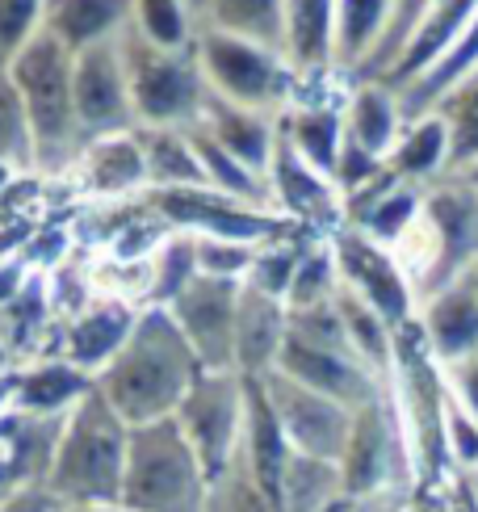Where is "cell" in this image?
I'll return each mask as SVG.
<instances>
[{
	"label": "cell",
	"mask_w": 478,
	"mask_h": 512,
	"mask_svg": "<svg viewBox=\"0 0 478 512\" xmlns=\"http://www.w3.org/2000/svg\"><path fill=\"white\" fill-rule=\"evenodd\" d=\"M130 30L143 42L164 51H193L202 34V21L193 17V9L185 0H135V13H130Z\"/></svg>",
	"instance_id": "cell-34"
},
{
	"label": "cell",
	"mask_w": 478,
	"mask_h": 512,
	"mask_svg": "<svg viewBox=\"0 0 478 512\" xmlns=\"http://www.w3.org/2000/svg\"><path fill=\"white\" fill-rule=\"evenodd\" d=\"M13 89L26 105L30 131H34V156H38V177L59 181L72 173V164L84 152L80 139V118H76V55L42 30L26 51H21L9 72Z\"/></svg>",
	"instance_id": "cell-3"
},
{
	"label": "cell",
	"mask_w": 478,
	"mask_h": 512,
	"mask_svg": "<svg viewBox=\"0 0 478 512\" xmlns=\"http://www.w3.org/2000/svg\"><path fill=\"white\" fill-rule=\"evenodd\" d=\"M97 387L93 374L72 366L68 357H42L17 366V412L21 416H68Z\"/></svg>",
	"instance_id": "cell-25"
},
{
	"label": "cell",
	"mask_w": 478,
	"mask_h": 512,
	"mask_svg": "<svg viewBox=\"0 0 478 512\" xmlns=\"http://www.w3.org/2000/svg\"><path fill=\"white\" fill-rule=\"evenodd\" d=\"M407 131V114L399 93L382 80H353L344 97V152L369 164H386L395 143Z\"/></svg>",
	"instance_id": "cell-17"
},
{
	"label": "cell",
	"mask_w": 478,
	"mask_h": 512,
	"mask_svg": "<svg viewBox=\"0 0 478 512\" xmlns=\"http://www.w3.org/2000/svg\"><path fill=\"white\" fill-rule=\"evenodd\" d=\"M202 374V357L193 353L189 336L172 319V311L143 307L122 353L97 374V391L110 399V408L130 429H139V424L177 416V408Z\"/></svg>",
	"instance_id": "cell-1"
},
{
	"label": "cell",
	"mask_w": 478,
	"mask_h": 512,
	"mask_svg": "<svg viewBox=\"0 0 478 512\" xmlns=\"http://www.w3.org/2000/svg\"><path fill=\"white\" fill-rule=\"evenodd\" d=\"M181 433L193 441L210 483L219 479L235 462L239 445H244V424H248V378L235 370H206L185 403L172 416Z\"/></svg>",
	"instance_id": "cell-9"
},
{
	"label": "cell",
	"mask_w": 478,
	"mask_h": 512,
	"mask_svg": "<svg viewBox=\"0 0 478 512\" xmlns=\"http://www.w3.org/2000/svg\"><path fill=\"white\" fill-rule=\"evenodd\" d=\"M399 0H340L336 13V76L357 80L395 26Z\"/></svg>",
	"instance_id": "cell-27"
},
{
	"label": "cell",
	"mask_w": 478,
	"mask_h": 512,
	"mask_svg": "<svg viewBox=\"0 0 478 512\" xmlns=\"http://www.w3.org/2000/svg\"><path fill=\"white\" fill-rule=\"evenodd\" d=\"M437 114L449 131V177L478 173V68L437 101Z\"/></svg>",
	"instance_id": "cell-31"
},
{
	"label": "cell",
	"mask_w": 478,
	"mask_h": 512,
	"mask_svg": "<svg viewBox=\"0 0 478 512\" xmlns=\"http://www.w3.org/2000/svg\"><path fill=\"white\" fill-rule=\"evenodd\" d=\"M474 68H478V17H474V26L462 34L458 47H453V51L437 63V68H432L428 76H420L416 84H407V89L399 93L407 122L420 118V114H428V110H437V101H441L462 76H470Z\"/></svg>",
	"instance_id": "cell-33"
},
{
	"label": "cell",
	"mask_w": 478,
	"mask_h": 512,
	"mask_svg": "<svg viewBox=\"0 0 478 512\" xmlns=\"http://www.w3.org/2000/svg\"><path fill=\"white\" fill-rule=\"evenodd\" d=\"M139 311L143 307H130V303H122V298L97 294L80 315L63 319V357H68L72 366H80L84 374L97 378L122 353Z\"/></svg>",
	"instance_id": "cell-20"
},
{
	"label": "cell",
	"mask_w": 478,
	"mask_h": 512,
	"mask_svg": "<svg viewBox=\"0 0 478 512\" xmlns=\"http://www.w3.org/2000/svg\"><path fill=\"white\" fill-rule=\"evenodd\" d=\"M206 512H281V504L256 483L248 462L235 454V462L210 483V504Z\"/></svg>",
	"instance_id": "cell-38"
},
{
	"label": "cell",
	"mask_w": 478,
	"mask_h": 512,
	"mask_svg": "<svg viewBox=\"0 0 478 512\" xmlns=\"http://www.w3.org/2000/svg\"><path fill=\"white\" fill-rule=\"evenodd\" d=\"M68 512H130L126 504H93V508H68Z\"/></svg>",
	"instance_id": "cell-45"
},
{
	"label": "cell",
	"mask_w": 478,
	"mask_h": 512,
	"mask_svg": "<svg viewBox=\"0 0 478 512\" xmlns=\"http://www.w3.org/2000/svg\"><path fill=\"white\" fill-rule=\"evenodd\" d=\"M353 80H332V84H315L302 89V97L281 114V139L307 160L319 173H328L336 181L340 152H344V97Z\"/></svg>",
	"instance_id": "cell-16"
},
{
	"label": "cell",
	"mask_w": 478,
	"mask_h": 512,
	"mask_svg": "<svg viewBox=\"0 0 478 512\" xmlns=\"http://www.w3.org/2000/svg\"><path fill=\"white\" fill-rule=\"evenodd\" d=\"M198 126H206V131L219 139L231 156H239L248 168H256L260 177H269V164H273L277 139H281V118L244 110V105H231V101L210 93L206 118Z\"/></svg>",
	"instance_id": "cell-26"
},
{
	"label": "cell",
	"mask_w": 478,
	"mask_h": 512,
	"mask_svg": "<svg viewBox=\"0 0 478 512\" xmlns=\"http://www.w3.org/2000/svg\"><path fill=\"white\" fill-rule=\"evenodd\" d=\"M260 387H265V395L273 403V416H277L294 454H311V458H328V462L344 458L349 437H353V416H357L353 408H344V403L302 387V382H294L281 370L260 378Z\"/></svg>",
	"instance_id": "cell-12"
},
{
	"label": "cell",
	"mask_w": 478,
	"mask_h": 512,
	"mask_svg": "<svg viewBox=\"0 0 478 512\" xmlns=\"http://www.w3.org/2000/svg\"><path fill=\"white\" fill-rule=\"evenodd\" d=\"M47 5L51 0H0V72L47 30Z\"/></svg>",
	"instance_id": "cell-39"
},
{
	"label": "cell",
	"mask_w": 478,
	"mask_h": 512,
	"mask_svg": "<svg viewBox=\"0 0 478 512\" xmlns=\"http://www.w3.org/2000/svg\"><path fill=\"white\" fill-rule=\"evenodd\" d=\"M202 30H223L265 47H286V0H214Z\"/></svg>",
	"instance_id": "cell-32"
},
{
	"label": "cell",
	"mask_w": 478,
	"mask_h": 512,
	"mask_svg": "<svg viewBox=\"0 0 478 512\" xmlns=\"http://www.w3.org/2000/svg\"><path fill=\"white\" fill-rule=\"evenodd\" d=\"M122 68L135 101L139 126H172V131H193L206 118L210 84L202 72L198 47L193 51H164L143 42L135 30H126L122 42Z\"/></svg>",
	"instance_id": "cell-6"
},
{
	"label": "cell",
	"mask_w": 478,
	"mask_h": 512,
	"mask_svg": "<svg viewBox=\"0 0 478 512\" xmlns=\"http://www.w3.org/2000/svg\"><path fill=\"white\" fill-rule=\"evenodd\" d=\"M130 512H206L210 475L177 420L130 429L122 500Z\"/></svg>",
	"instance_id": "cell-5"
},
{
	"label": "cell",
	"mask_w": 478,
	"mask_h": 512,
	"mask_svg": "<svg viewBox=\"0 0 478 512\" xmlns=\"http://www.w3.org/2000/svg\"><path fill=\"white\" fill-rule=\"evenodd\" d=\"M130 13H135V0H51L47 34L72 55H84L122 42L130 30Z\"/></svg>",
	"instance_id": "cell-24"
},
{
	"label": "cell",
	"mask_w": 478,
	"mask_h": 512,
	"mask_svg": "<svg viewBox=\"0 0 478 512\" xmlns=\"http://www.w3.org/2000/svg\"><path fill=\"white\" fill-rule=\"evenodd\" d=\"M336 13L340 0H286V59L307 89L336 76Z\"/></svg>",
	"instance_id": "cell-21"
},
{
	"label": "cell",
	"mask_w": 478,
	"mask_h": 512,
	"mask_svg": "<svg viewBox=\"0 0 478 512\" xmlns=\"http://www.w3.org/2000/svg\"><path fill=\"white\" fill-rule=\"evenodd\" d=\"M63 181H72L80 194L93 198V202H130V198H143L151 189L135 131L89 143Z\"/></svg>",
	"instance_id": "cell-19"
},
{
	"label": "cell",
	"mask_w": 478,
	"mask_h": 512,
	"mask_svg": "<svg viewBox=\"0 0 478 512\" xmlns=\"http://www.w3.org/2000/svg\"><path fill=\"white\" fill-rule=\"evenodd\" d=\"M290 332V307L273 294L252 286L239 290V319H235V374L265 378L277 370L281 349Z\"/></svg>",
	"instance_id": "cell-22"
},
{
	"label": "cell",
	"mask_w": 478,
	"mask_h": 512,
	"mask_svg": "<svg viewBox=\"0 0 478 512\" xmlns=\"http://www.w3.org/2000/svg\"><path fill=\"white\" fill-rule=\"evenodd\" d=\"M340 261H336V244L332 240H311V248L302 252L294 286L286 294L290 311H307V307H323L340 294Z\"/></svg>",
	"instance_id": "cell-37"
},
{
	"label": "cell",
	"mask_w": 478,
	"mask_h": 512,
	"mask_svg": "<svg viewBox=\"0 0 478 512\" xmlns=\"http://www.w3.org/2000/svg\"><path fill=\"white\" fill-rule=\"evenodd\" d=\"M239 290L244 282L198 273L193 282L172 298L168 311L189 336L193 353L206 370H235V319H239Z\"/></svg>",
	"instance_id": "cell-14"
},
{
	"label": "cell",
	"mask_w": 478,
	"mask_h": 512,
	"mask_svg": "<svg viewBox=\"0 0 478 512\" xmlns=\"http://www.w3.org/2000/svg\"><path fill=\"white\" fill-rule=\"evenodd\" d=\"M416 324L441 366H453V361L478 353V290L466 282L445 286L441 294L420 303Z\"/></svg>",
	"instance_id": "cell-23"
},
{
	"label": "cell",
	"mask_w": 478,
	"mask_h": 512,
	"mask_svg": "<svg viewBox=\"0 0 478 512\" xmlns=\"http://www.w3.org/2000/svg\"><path fill=\"white\" fill-rule=\"evenodd\" d=\"M139 152L147 164V194H164V189H193L206 185L198 147L189 131H172V126H135Z\"/></svg>",
	"instance_id": "cell-29"
},
{
	"label": "cell",
	"mask_w": 478,
	"mask_h": 512,
	"mask_svg": "<svg viewBox=\"0 0 478 512\" xmlns=\"http://www.w3.org/2000/svg\"><path fill=\"white\" fill-rule=\"evenodd\" d=\"M126 458H130V424L93 387L63 416L47 492L68 508L118 504L126 483Z\"/></svg>",
	"instance_id": "cell-2"
},
{
	"label": "cell",
	"mask_w": 478,
	"mask_h": 512,
	"mask_svg": "<svg viewBox=\"0 0 478 512\" xmlns=\"http://www.w3.org/2000/svg\"><path fill=\"white\" fill-rule=\"evenodd\" d=\"M76 118H80V139L84 147L110 135L135 131V101H130V84L122 68V51L114 47H97L76 55Z\"/></svg>",
	"instance_id": "cell-15"
},
{
	"label": "cell",
	"mask_w": 478,
	"mask_h": 512,
	"mask_svg": "<svg viewBox=\"0 0 478 512\" xmlns=\"http://www.w3.org/2000/svg\"><path fill=\"white\" fill-rule=\"evenodd\" d=\"M17 366V361H13V353L5 349V345H0V374H5V370H13Z\"/></svg>",
	"instance_id": "cell-46"
},
{
	"label": "cell",
	"mask_w": 478,
	"mask_h": 512,
	"mask_svg": "<svg viewBox=\"0 0 478 512\" xmlns=\"http://www.w3.org/2000/svg\"><path fill=\"white\" fill-rule=\"evenodd\" d=\"M470 181H474V185H478V173H470Z\"/></svg>",
	"instance_id": "cell-47"
},
{
	"label": "cell",
	"mask_w": 478,
	"mask_h": 512,
	"mask_svg": "<svg viewBox=\"0 0 478 512\" xmlns=\"http://www.w3.org/2000/svg\"><path fill=\"white\" fill-rule=\"evenodd\" d=\"M185 5H189V9H193V17H198L202 26H206V13H210V5H214V0H185Z\"/></svg>",
	"instance_id": "cell-44"
},
{
	"label": "cell",
	"mask_w": 478,
	"mask_h": 512,
	"mask_svg": "<svg viewBox=\"0 0 478 512\" xmlns=\"http://www.w3.org/2000/svg\"><path fill=\"white\" fill-rule=\"evenodd\" d=\"M269 189L273 206L307 236L332 240L340 227H349V210H344V189L302 160L286 139H277V152L269 164Z\"/></svg>",
	"instance_id": "cell-13"
},
{
	"label": "cell",
	"mask_w": 478,
	"mask_h": 512,
	"mask_svg": "<svg viewBox=\"0 0 478 512\" xmlns=\"http://www.w3.org/2000/svg\"><path fill=\"white\" fill-rule=\"evenodd\" d=\"M336 261H340V282L344 290H353L357 298H365L390 328H407L411 319L420 315V298L411 286L407 269L399 265V256L386 244L361 236L357 227H340L336 236Z\"/></svg>",
	"instance_id": "cell-11"
},
{
	"label": "cell",
	"mask_w": 478,
	"mask_h": 512,
	"mask_svg": "<svg viewBox=\"0 0 478 512\" xmlns=\"http://www.w3.org/2000/svg\"><path fill=\"white\" fill-rule=\"evenodd\" d=\"M311 240H323V236H307V231H290V236H277L269 244L256 248V261L244 277V286L260 290V294H273L286 303V294L294 286V273H298V261L302 252L311 248Z\"/></svg>",
	"instance_id": "cell-35"
},
{
	"label": "cell",
	"mask_w": 478,
	"mask_h": 512,
	"mask_svg": "<svg viewBox=\"0 0 478 512\" xmlns=\"http://www.w3.org/2000/svg\"><path fill=\"white\" fill-rule=\"evenodd\" d=\"M277 370L353 412L374 403L390 382L369 370L361 353L353 349L349 332H344V319L336 311V298L323 307L290 311V332H286V349H281Z\"/></svg>",
	"instance_id": "cell-4"
},
{
	"label": "cell",
	"mask_w": 478,
	"mask_h": 512,
	"mask_svg": "<svg viewBox=\"0 0 478 512\" xmlns=\"http://www.w3.org/2000/svg\"><path fill=\"white\" fill-rule=\"evenodd\" d=\"M340 475H344V496L349 500H369L386 492H420L416 454H411V437L390 382L374 403H365L353 416V437L340 458Z\"/></svg>",
	"instance_id": "cell-8"
},
{
	"label": "cell",
	"mask_w": 478,
	"mask_h": 512,
	"mask_svg": "<svg viewBox=\"0 0 478 512\" xmlns=\"http://www.w3.org/2000/svg\"><path fill=\"white\" fill-rule=\"evenodd\" d=\"M193 256H198V273L206 277H227V282H244L256 244H235V240H214V236H193Z\"/></svg>",
	"instance_id": "cell-40"
},
{
	"label": "cell",
	"mask_w": 478,
	"mask_h": 512,
	"mask_svg": "<svg viewBox=\"0 0 478 512\" xmlns=\"http://www.w3.org/2000/svg\"><path fill=\"white\" fill-rule=\"evenodd\" d=\"M151 210L185 236H214V240H235V244H269L277 236L298 231L286 215L265 206H248L235 202L210 185H193V189H164V194H147Z\"/></svg>",
	"instance_id": "cell-10"
},
{
	"label": "cell",
	"mask_w": 478,
	"mask_h": 512,
	"mask_svg": "<svg viewBox=\"0 0 478 512\" xmlns=\"http://www.w3.org/2000/svg\"><path fill=\"white\" fill-rule=\"evenodd\" d=\"M0 512H68V504L55 500L47 487H13V492L0 500Z\"/></svg>",
	"instance_id": "cell-43"
},
{
	"label": "cell",
	"mask_w": 478,
	"mask_h": 512,
	"mask_svg": "<svg viewBox=\"0 0 478 512\" xmlns=\"http://www.w3.org/2000/svg\"><path fill=\"white\" fill-rule=\"evenodd\" d=\"M445 382H449L453 399H458L462 408L478 420V353H470L462 361H453V366H445Z\"/></svg>",
	"instance_id": "cell-42"
},
{
	"label": "cell",
	"mask_w": 478,
	"mask_h": 512,
	"mask_svg": "<svg viewBox=\"0 0 478 512\" xmlns=\"http://www.w3.org/2000/svg\"><path fill=\"white\" fill-rule=\"evenodd\" d=\"M198 59L214 97L244 105V110H256V114L281 118L307 89L302 76L294 72V63L286 59V51L223 34V30L198 34Z\"/></svg>",
	"instance_id": "cell-7"
},
{
	"label": "cell",
	"mask_w": 478,
	"mask_h": 512,
	"mask_svg": "<svg viewBox=\"0 0 478 512\" xmlns=\"http://www.w3.org/2000/svg\"><path fill=\"white\" fill-rule=\"evenodd\" d=\"M0 168L13 177H38V156H34V131L26 118L13 80L0 72Z\"/></svg>",
	"instance_id": "cell-36"
},
{
	"label": "cell",
	"mask_w": 478,
	"mask_h": 512,
	"mask_svg": "<svg viewBox=\"0 0 478 512\" xmlns=\"http://www.w3.org/2000/svg\"><path fill=\"white\" fill-rule=\"evenodd\" d=\"M474 17H478V0H428L424 17L416 21V30H411L403 55L395 59V68L382 76V84H390L395 93H403L407 84H416L420 76H428L462 42V34L474 26Z\"/></svg>",
	"instance_id": "cell-18"
},
{
	"label": "cell",
	"mask_w": 478,
	"mask_h": 512,
	"mask_svg": "<svg viewBox=\"0 0 478 512\" xmlns=\"http://www.w3.org/2000/svg\"><path fill=\"white\" fill-rule=\"evenodd\" d=\"M424 9H428V0H399L395 26H390V34H386V42H382V51L374 55V63H369V68H365L357 80H382L390 68H395V59L403 55L407 38H411V30H416V21L424 17Z\"/></svg>",
	"instance_id": "cell-41"
},
{
	"label": "cell",
	"mask_w": 478,
	"mask_h": 512,
	"mask_svg": "<svg viewBox=\"0 0 478 512\" xmlns=\"http://www.w3.org/2000/svg\"><path fill=\"white\" fill-rule=\"evenodd\" d=\"M386 177L407 181V185H424V189L449 177V131L437 110L407 122L395 152L386 156Z\"/></svg>",
	"instance_id": "cell-28"
},
{
	"label": "cell",
	"mask_w": 478,
	"mask_h": 512,
	"mask_svg": "<svg viewBox=\"0 0 478 512\" xmlns=\"http://www.w3.org/2000/svg\"><path fill=\"white\" fill-rule=\"evenodd\" d=\"M344 500L340 462L290 454L286 475H281V512H332Z\"/></svg>",
	"instance_id": "cell-30"
}]
</instances>
